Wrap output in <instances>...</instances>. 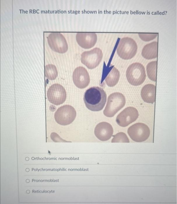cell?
<instances>
[{"label": "cell", "mask_w": 177, "mask_h": 204, "mask_svg": "<svg viewBox=\"0 0 177 204\" xmlns=\"http://www.w3.org/2000/svg\"><path fill=\"white\" fill-rule=\"evenodd\" d=\"M74 108L69 105H65L60 107L54 114L55 121L58 124L66 125L72 123L76 116Z\"/></svg>", "instance_id": "5b68a950"}, {"label": "cell", "mask_w": 177, "mask_h": 204, "mask_svg": "<svg viewBox=\"0 0 177 204\" xmlns=\"http://www.w3.org/2000/svg\"><path fill=\"white\" fill-rule=\"evenodd\" d=\"M94 133L96 137L100 140L106 141L112 136L113 130L112 126L106 122H101L96 126Z\"/></svg>", "instance_id": "4fadbf2b"}, {"label": "cell", "mask_w": 177, "mask_h": 204, "mask_svg": "<svg viewBox=\"0 0 177 204\" xmlns=\"http://www.w3.org/2000/svg\"><path fill=\"white\" fill-rule=\"evenodd\" d=\"M120 76V72L115 67H113L105 78L106 85L110 87L114 86L118 83Z\"/></svg>", "instance_id": "2e32d148"}, {"label": "cell", "mask_w": 177, "mask_h": 204, "mask_svg": "<svg viewBox=\"0 0 177 204\" xmlns=\"http://www.w3.org/2000/svg\"><path fill=\"white\" fill-rule=\"evenodd\" d=\"M45 76L50 80H55L58 76V71L55 66L53 64L46 65L45 68Z\"/></svg>", "instance_id": "ac0fdd59"}, {"label": "cell", "mask_w": 177, "mask_h": 204, "mask_svg": "<svg viewBox=\"0 0 177 204\" xmlns=\"http://www.w3.org/2000/svg\"><path fill=\"white\" fill-rule=\"evenodd\" d=\"M137 45L135 41L129 37L123 38L120 40L117 49L118 55L125 60L131 59L136 55Z\"/></svg>", "instance_id": "277c9868"}, {"label": "cell", "mask_w": 177, "mask_h": 204, "mask_svg": "<svg viewBox=\"0 0 177 204\" xmlns=\"http://www.w3.org/2000/svg\"><path fill=\"white\" fill-rule=\"evenodd\" d=\"M126 100L122 93L116 92L111 94L108 98L106 106L103 113L108 117H113L125 105Z\"/></svg>", "instance_id": "7a4b0ae2"}, {"label": "cell", "mask_w": 177, "mask_h": 204, "mask_svg": "<svg viewBox=\"0 0 177 204\" xmlns=\"http://www.w3.org/2000/svg\"><path fill=\"white\" fill-rule=\"evenodd\" d=\"M101 50L98 48L88 51H85L81 54L82 63L89 69H93L98 66L102 59Z\"/></svg>", "instance_id": "8992f818"}, {"label": "cell", "mask_w": 177, "mask_h": 204, "mask_svg": "<svg viewBox=\"0 0 177 204\" xmlns=\"http://www.w3.org/2000/svg\"><path fill=\"white\" fill-rule=\"evenodd\" d=\"M51 34V42H48L49 45L54 51L60 53H63L68 50V45L65 38L61 33H53Z\"/></svg>", "instance_id": "8fae6325"}, {"label": "cell", "mask_w": 177, "mask_h": 204, "mask_svg": "<svg viewBox=\"0 0 177 204\" xmlns=\"http://www.w3.org/2000/svg\"><path fill=\"white\" fill-rule=\"evenodd\" d=\"M158 35L157 33H140L139 34L140 38L145 41H148L153 40Z\"/></svg>", "instance_id": "ffe728a7"}, {"label": "cell", "mask_w": 177, "mask_h": 204, "mask_svg": "<svg viewBox=\"0 0 177 204\" xmlns=\"http://www.w3.org/2000/svg\"><path fill=\"white\" fill-rule=\"evenodd\" d=\"M47 96L50 102L57 105L65 102L66 98V94L65 89L62 85L55 84L48 89Z\"/></svg>", "instance_id": "ba28073f"}, {"label": "cell", "mask_w": 177, "mask_h": 204, "mask_svg": "<svg viewBox=\"0 0 177 204\" xmlns=\"http://www.w3.org/2000/svg\"><path fill=\"white\" fill-rule=\"evenodd\" d=\"M126 76L130 84L134 86L139 85L144 82L146 78L145 68L140 63H133L128 67Z\"/></svg>", "instance_id": "3957f363"}, {"label": "cell", "mask_w": 177, "mask_h": 204, "mask_svg": "<svg viewBox=\"0 0 177 204\" xmlns=\"http://www.w3.org/2000/svg\"><path fill=\"white\" fill-rule=\"evenodd\" d=\"M113 138L112 140V143H129V141L126 135L122 132H119L113 136Z\"/></svg>", "instance_id": "d6986e66"}, {"label": "cell", "mask_w": 177, "mask_h": 204, "mask_svg": "<svg viewBox=\"0 0 177 204\" xmlns=\"http://www.w3.org/2000/svg\"><path fill=\"white\" fill-rule=\"evenodd\" d=\"M157 61H152L146 66V71L148 78L154 82L156 81Z\"/></svg>", "instance_id": "e0dca14e"}, {"label": "cell", "mask_w": 177, "mask_h": 204, "mask_svg": "<svg viewBox=\"0 0 177 204\" xmlns=\"http://www.w3.org/2000/svg\"><path fill=\"white\" fill-rule=\"evenodd\" d=\"M76 39L81 47L88 49L92 48L95 45L97 36L94 33H78L76 34Z\"/></svg>", "instance_id": "7c38bea8"}, {"label": "cell", "mask_w": 177, "mask_h": 204, "mask_svg": "<svg viewBox=\"0 0 177 204\" xmlns=\"http://www.w3.org/2000/svg\"><path fill=\"white\" fill-rule=\"evenodd\" d=\"M73 80L76 86L81 89L87 87L90 82L88 72L82 66H79L75 69L73 73Z\"/></svg>", "instance_id": "30bf717a"}, {"label": "cell", "mask_w": 177, "mask_h": 204, "mask_svg": "<svg viewBox=\"0 0 177 204\" xmlns=\"http://www.w3.org/2000/svg\"><path fill=\"white\" fill-rule=\"evenodd\" d=\"M127 133L131 139L137 142L146 140L149 138L150 131L148 127L142 123H137L129 127Z\"/></svg>", "instance_id": "52a82bcc"}, {"label": "cell", "mask_w": 177, "mask_h": 204, "mask_svg": "<svg viewBox=\"0 0 177 204\" xmlns=\"http://www.w3.org/2000/svg\"><path fill=\"white\" fill-rule=\"evenodd\" d=\"M158 43L153 41L144 46L141 52L142 56L147 59L156 58L157 56Z\"/></svg>", "instance_id": "9a60e30c"}, {"label": "cell", "mask_w": 177, "mask_h": 204, "mask_svg": "<svg viewBox=\"0 0 177 204\" xmlns=\"http://www.w3.org/2000/svg\"><path fill=\"white\" fill-rule=\"evenodd\" d=\"M106 92L101 88L93 87L86 90L83 100L86 107L93 111L101 110L104 107L106 101Z\"/></svg>", "instance_id": "6da1fadb"}, {"label": "cell", "mask_w": 177, "mask_h": 204, "mask_svg": "<svg viewBox=\"0 0 177 204\" xmlns=\"http://www.w3.org/2000/svg\"><path fill=\"white\" fill-rule=\"evenodd\" d=\"M139 115L138 111L136 108L129 107L125 108L118 115L116 121L120 126L126 127L135 121Z\"/></svg>", "instance_id": "9c48e42d"}, {"label": "cell", "mask_w": 177, "mask_h": 204, "mask_svg": "<svg viewBox=\"0 0 177 204\" xmlns=\"http://www.w3.org/2000/svg\"><path fill=\"white\" fill-rule=\"evenodd\" d=\"M155 86L152 84L144 85L141 91V96L143 100L148 103H153L155 101Z\"/></svg>", "instance_id": "5bb4252c"}]
</instances>
